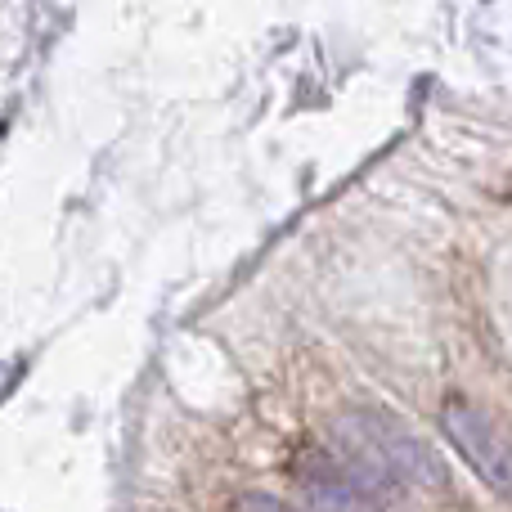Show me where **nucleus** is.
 <instances>
[{
	"label": "nucleus",
	"mask_w": 512,
	"mask_h": 512,
	"mask_svg": "<svg viewBox=\"0 0 512 512\" xmlns=\"http://www.w3.org/2000/svg\"><path fill=\"white\" fill-rule=\"evenodd\" d=\"M333 459L378 504L387 499L391 486H418V490L450 486V468L441 463V454L387 409H346L333 423Z\"/></svg>",
	"instance_id": "1"
},
{
	"label": "nucleus",
	"mask_w": 512,
	"mask_h": 512,
	"mask_svg": "<svg viewBox=\"0 0 512 512\" xmlns=\"http://www.w3.org/2000/svg\"><path fill=\"white\" fill-rule=\"evenodd\" d=\"M441 427L454 450L463 454V463H468L495 495L512 499V441L490 423V414H481L472 400L450 396L441 405Z\"/></svg>",
	"instance_id": "2"
},
{
	"label": "nucleus",
	"mask_w": 512,
	"mask_h": 512,
	"mask_svg": "<svg viewBox=\"0 0 512 512\" xmlns=\"http://www.w3.org/2000/svg\"><path fill=\"white\" fill-rule=\"evenodd\" d=\"M234 512H297V508L274 499V495H261V490H248V495L234 499Z\"/></svg>",
	"instance_id": "3"
}]
</instances>
